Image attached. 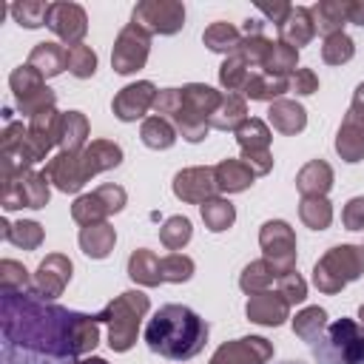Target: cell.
Returning a JSON list of instances; mask_svg holds the SVG:
<instances>
[{
  "label": "cell",
  "mask_w": 364,
  "mask_h": 364,
  "mask_svg": "<svg viewBox=\"0 0 364 364\" xmlns=\"http://www.w3.org/2000/svg\"><path fill=\"white\" fill-rule=\"evenodd\" d=\"M324 327H327V310L318 307V304L304 307V310L296 313V318H293V333H296L301 341H307V344H313V341L324 333Z\"/></svg>",
  "instance_id": "obj_41"
},
{
  "label": "cell",
  "mask_w": 364,
  "mask_h": 364,
  "mask_svg": "<svg viewBox=\"0 0 364 364\" xmlns=\"http://www.w3.org/2000/svg\"><path fill=\"white\" fill-rule=\"evenodd\" d=\"M316 364H364V324L336 318L310 344Z\"/></svg>",
  "instance_id": "obj_5"
},
{
  "label": "cell",
  "mask_w": 364,
  "mask_h": 364,
  "mask_svg": "<svg viewBox=\"0 0 364 364\" xmlns=\"http://www.w3.org/2000/svg\"><path fill=\"white\" fill-rule=\"evenodd\" d=\"M284 364H301V361H284Z\"/></svg>",
  "instance_id": "obj_59"
},
{
  "label": "cell",
  "mask_w": 364,
  "mask_h": 364,
  "mask_svg": "<svg viewBox=\"0 0 364 364\" xmlns=\"http://www.w3.org/2000/svg\"><path fill=\"white\" fill-rule=\"evenodd\" d=\"M290 88V77H276V74H267V71H253L242 88L245 97L250 100H259V102H273V100H282V94Z\"/></svg>",
  "instance_id": "obj_27"
},
{
  "label": "cell",
  "mask_w": 364,
  "mask_h": 364,
  "mask_svg": "<svg viewBox=\"0 0 364 364\" xmlns=\"http://www.w3.org/2000/svg\"><path fill=\"white\" fill-rule=\"evenodd\" d=\"M202 43H205L210 51L230 57V54H236L239 43H242V31H239L236 26L225 23V20H216V23H210V26L205 28V34H202Z\"/></svg>",
  "instance_id": "obj_34"
},
{
  "label": "cell",
  "mask_w": 364,
  "mask_h": 364,
  "mask_svg": "<svg viewBox=\"0 0 364 364\" xmlns=\"http://www.w3.org/2000/svg\"><path fill=\"white\" fill-rule=\"evenodd\" d=\"M51 199L48 176L43 171H26L14 182L0 188V205L6 210H20V208H46Z\"/></svg>",
  "instance_id": "obj_10"
},
{
  "label": "cell",
  "mask_w": 364,
  "mask_h": 364,
  "mask_svg": "<svg viewBox=\"0 0 364 364\" xmlns=\"http://www.w3.org/2000/svg\"><path fill=\"white\" fill-rule=\"evenodd\" d=\"M63 43L68 46H77L82 43L85 31H88V17H85V9L77 6V3H51V11H48V23H46Z\"/></svg>",
  "instance_id": "obj_17"
},
{
  "label": "cell",
  "mask_w": 364,
  "mask_h": 364,
  "mask_svg": "<svg viewBox=\"0 0 364 364\" xmlns=\"http://www.w3.org/2000/svg\"><path fill=\"white\" fill-rule=\"evenodd\" d=\"M65 68L77 77V80H88L94 77L97 71V51L85 43H77V46H68L65 48Z\"/></svg>",
  "instance_id": "obj_43"
},
{
  "label": "cell",
  "mask_w": 364,
  "mask_h": 364,
  "mask_svg": "<svg viewBox=\"0 0 364 364\" xmlns=\"http://www.w3.org/2000/svg\"><path fill=\"white\" fill-rule=\"evenodd\" d=\"M310 14H313V26L318 34L324 37L341 34L347 23V0H318L310 9Z\"/></svg>",
  "instance_id": "obj_26"
},
{
  "label": "cell",
  "mask_w": 364,
  "mask_h": 364,
  "mask_svg": "<svg viewBox=\"0 0 364 364\" xmlns=\"http://www.w3.org/2000/svg\"><path fill=\"white\" fill-rule=\"evenodd\" d=\"M117 245V230L108 222H97V225H85L80 228V247L88 259H105Z\"/></svg>",
  "instance_id": "obj_25"
},
{
  "label": "cell",
  "mask_w": 364,
  "mask_h": 364,
  "mask_svg": "<svg viewBox=\"0 0 364 364\" xmlns=\"http://www.w3.org/2000/svg\"><path fill=\"white\" fill-rule=\"evenodd\" d=\"M245 316L253 321V324H262V327H279L290 318V304L287 299L279 293V290H262V293H253L247 296V304H245Z\"/></svg>",
  "instance_id": "obj_18"
},
{
  "label": "cell",
  "mask_w": 364,
  "mask_h": 364,
  "mask_svg": "<svg viewBox=\"0 0 364 364\" xmlns=\"http://www.w3.org/2000/svg\"><path fill=\"white\" fill-rule=\"evenodd\" d=\"M364 273V247L361 245H336L313 264V284L333 296L341 293L350 282L361 279Z\"/></svg>",
  "instance_id": "obj_6"
},
{
  "label": "cell",
  "mask_w": 364,
  "mask_h": 364,
  "mask_svg": "<svg viewBox=\"0 0 364 364\" xmlns=\"http://www.w3.org/2000/svg\"><path fill=\"white\" fill-rule=\"evenodd\" d=\"M0 233H3V239L6 242H11V245H17V247H23V250H37L40 245H43V225L40 222H34V219H23V222H0Z\"/></svg>",
  "instance_id": "obj_33"
},
{
  "label": "cell",
  "mask_w": 364,
  "mask_h": 364,
  "mask_svg": "<svg viewBox=\"0 0 364 364\" xmlns=\"http://www.w3.org/2000/svg\"><path fill=\"white\" fill-rule=\"evenodd\" d=\"M336 154L344 162H361L364 159V128L341 119L338 134H336Z\"/></svg>",
  "instance_id": "obj_37"
},
{
  "label": "cell",
  "mask_w": 364,
  "mask_h": 364,
  "mask_svg": "<svg viewBox=\"0 0 364 364\" xmlns=\"http://www.w3.org/2000/svg\"><path fill=\"white\" fill-rule=\"evenodd\" d=\"M270 46H273V40H267L264 34L242 37V43H239L236 54H239V57H242L253 71H262V65H264V60H267V54H270Z\"/></svg>",
  "instance_id": "obj_48"
},
{
  "label": "cell",
  "mask_w": 364,
  "mask_h": 364,
  "mask_svg": "<svg viewBox=\"0 0 364 364\" xmlns=\"http://www.w3.org/2000/svg\"><path fill=\"white\" fill-rule=\"evenodd\" d=\"M60 111L57 108H48V111H40L37 117L28 119V128H26V142L28 148L34 151L37 162L48 156V151L57 145V131H60Z\"/></svg>",
  "instance_id": "obj_19"
},
{
  "label": "cell",
  "mask_w": 364,
  "mask_h": 364,
  "mask_svg": "<svg viewBox=\"0 0 364 364\" xmlns=\"http://www.w3.org/2000/svg\"><path fill=\"white\" fill-rule=\"evenodd\" d=\"M159 273H162V282L182 284L193 276V259L185 253H168L159 259Z\"/></svg>",
  "instance_id": "obj_49"
},
{
  "label": "cell",
  "mask_w": 364,
  "mask_h": 364,
  "mask_svg": "<svg viewBox=\"0 0 364 364\" xmlns=\"http://www.w3.org/2000/svg\"><path fill=\"white\" fill-rule=\"evenodd\" d=\"M43 173H46L48 182H51L57 191H63V193H77V191L88 182L85 168H82V156L74 154V151H60L57 156H51V159L46 162V171H43Z\"/></svg>",
  "instance_id": "obj_16"
},
{
  "label": "cell",
  "mask_w": 364,
  "mask_h": 364,
  "mask_svg": "<svg viewBox=\"0 0 364 364\" xmlns=\"http://www.w3.org/2000/svg\"><path fill=\"white\" fill-rule=\"evenodd\" d=\"M247 119V102L242 94H228L222 97L216 114L210 117V128H219V131H236L242 122Z\"/></svg>",
  "instance_id": "obj_32"
},
{
  "label": "cell",
  "mask_w": 364,
  "mask_h": 364,
  "mask_svg": "<svg viewBox=\"0 0 364 364\" xmlns=\"http://www.w3.org/2000/svg\"><path fill=\"white\" fill-rule=\"evenodd\" d=\"M71 273H74V264H71L68 256H63V253H48V256L37 264V270H34V290H37L43 299L54 301L57 296H63L65 284L71 282Z\"/></svg>",
  "instance_id": "obj_15"
},
{
  "label": "cell",
  "mask_w": 364,
  "mask_h": 364,
  "mask_svg": "<svg viewBox=\"0 0 364 364\" xmlns=\"http://www.w3.org/2000/svg\"><path fill=\"white\" fill-rule=\"evenodd\" d=\"M276 290H279V293L287 299V304H290V307L307 299V282H304V279H301L296 270L282 273V276H279V282H276Z\"/></svg>",
  "instance_id": "obj_51"
},
{
  "label": "cell",
  "mask_w": 364,
  "mask_h": 364,
  "mask_svg": "<svg viewBox=\"0 0 364 364\" xmlns=\"http://www.w3.org/2000/svg\"><path fill=\"white\" fill-rule=\"evenodd\" d=\"M259 6V11L262 14H267V20L270 23H276V26H282L284 20H287V14H290V3H284V0H279V3H256Z\"/></svg>",
  "instance_id": "obj_54"
},
{
  "label": "cell",
  "mask_w": 364,
  "mask_h": 364,
  "mask_svg": "<svg viewBox=\"0 0 364 364\" xmlns=\"http://www.w3.org/2000/svg\"><path fill=\"white\" fill-rule=\"evenodd\" d=\"M296 188L301 196H327V191L333 188V168L324 159H310L296 173Z\"/></svg>",
  "instance_id": "obj_24"
},
{
  "label": "cell",
  "mask_w": 364,
  "mask_h": 364,
  "mask_svg": "<svg viewBox=\"0 0 364 364\" xmlns=\"http://www.w3.org/2000/svg\"><path fill=\"white\" fill-rule=\"evenodd\" d=\"M267 122L279 131V134H299L307 125V111L296 102V100H273L267 108Z\"/></svg>",
  "instance_id": "obj_22"
},
{
  "label": "cell",
  "mask_w": 364,
  "mask_h": 364,
  "mask_svg": "<svg viewBox=\"0 0 364 364\" xmlns=\"http://www.w3.org/2000/svg\"><path fill=\"white\" fill-rule=\"evenodd\" d=\"M347 23L364 26V0H347Z\"/></svg>",
  "instance_id": "obj_55"
},
{
  "label": "cell",
  "mask_w": 364,
  "mask_h": 364,
  "mask_svg": "<svg viewBox=\"0 0 364 364\" xmlns=\"http://www.w3.org/2000/svg\"><path fill=\"white\" fill-rule=\"evenodd\" d=\"M290 88L299 94V97H310L318 91V77L313 68H296L293 77H290Z\"/></svg>",
  "instance_id": "obj_52"
},
{
  "label": "cell",
  "mask_w": 364,
  "mask_h": 364,
  "mask_svg": "<svg viewBox=\"0 0 364 364\" xmlns=\"http://www.w3.org/2000/svg\"><path fill=\"white\" fill-rule=\"evenodd\" d=\"M9 85H11V91H14V102H23V100H28L31 94H37V91H43L46 88V77L34 68V65H17L11 74H9Z\"/></svg>",
  "instance_id": "obj_40"
},
{
  "label": "cell",
  "mask_w": 364,
  "mask_h": 364,
  "mask_svg": "<svg viewBox=\"0 0 364 364\" xmlns=\"http://www.w3.org/2000/svg\"><path fill=\"white\" fill-rule=\"evenodd\" d=\"M128 276L142 284V287H156L162 284V273H159V256L148 247H136L128 259Z\"/></svg>",
  "instance_id": "obj_29"
},
{
  "label": "cell",
  "mask_w": 364,
  "mask_h": 364,
  "mask_svg": "<svg viewBox=\"0 0 364 364\" xmlns=\"http://www.w3.org/2000/svg\"><path fill=\"white\" fill-rule=\"evenodd\" d=\"M222 91L205 82H188L182 88H162L154 100L156 117H165L176 134L188 142H202L210 134V117L222 102Z\"/></svg>",
  "instance_id": "obj_3"
},
{
  "label": "cell",
  "mask_w": 364,
  "mask_h": 364,
  "mask_svg": "<svg viewBox=\"0 0 364 364\" xmlns=\"http://www.w3.org/2000/svg\"><path fill=\"white\" fill-rule=\"evenodd\" d=\"M250 74H253V68H250L239 54L225 57V63L219 65V82H222V88H225L228 94H239V91L245 88V82H247Z\"/></svg>",
  "instance_id": "obj_42"
},
{
  "label": "cell",
  "mask_w": 364,
  "mask_h": 364,
  "mask_svg": "<svg viewBox=\"0 0 364 364\" xmlns=\"http://www.w3.org/2000/svg\"><path fill=\"white\" fill-rule=\"evenodd\" d=\"M125 202H128L125 188L108 182V185H100L91 193L77 196L74 205H71V219L77 225H82V228L85 225H97V222H105L111 213H119L125 208Z\"/></svg>",
  "instance_id": "obj_7"
},
{
  "label": "cell",
  "mask_w": 364,
  "mask_h": 364,
  "mask_svg": "<svg viewBox=\"0 0 364 364\" xmlns=\"http://www.w3.org/2000/svg\"><path fill=\"white\" fill-rule=\"evenodd\" d=\"M148 51H151V34L136 23H125L114 40L111 65L117 74H136L139 68H145Z\"/></svg>",
  "instance_id": "obj_9"
},
{
  "label": "cell",
  "mask_w": 364,
  "mask_h": 364,
  "mask_svg": "<svg viewBox=\"0 0 364 364\" xmlns=\"http://www.w3.org/2000/svg\"><path fill=\"white\" fill-rule=\"evenodd\" d=\"M80 156H82L85 176L91 179V176H97V173H102V171L117 168V165L122 162V148H119L117 142H111V139H94L91 145H85V148L80 151Z\"/></svg>",
  "instance_id": "obj_21"
},
{
  "label": "cell",
  "mask_w": 364,
  "mask_h": 364,
  "mask_svg": "<svg viewBox=\"0 0 364 364\" xmlns=\"http://www.w3.org/2000/svg\"><path fill=\"white\" fill-rule=\"evenodd\" d=\"M341 222L347 230H364V196H353L344 210H341Z\"/></svg>",
  "instance_id": "obj_53"
},
{
  "label": "cell",
  "mask_w": 364,
  "mask_h": 364,
  "mask_svg": "<svg viewBox=\"0 0 364 364\" xmlns=\"http://www.w3.org/2000/svg\"><path fill=\"white\" fill-rule=\"evenodd\" d=\"M151 301L142 290H125L119 293L114 301H108L102 307V313H97L100 324H108V344L114 353H125L136 344V333H139V321L145 318Z\"/></svg>",
  "instance_id": "obj_4"
},
{
  "label": "cell",
  "mask_w": 364,
  "mask_h": 364,
  "mask_svg": "<svg viewBox=\"0 0 364 364\" xmlns=\"http://www.w3.org/2000/svg\"><path fill=\"white\" fill-rule=\"evenodd\" d=\"M199 213H202V222H205V228L210 233H222V230H228L236 222V208L225 196H213V199L202 202Z\"/></svg>",
  "instance_id": "obj_36"
},
{
  "label": "cell",
  "mask_w": 364,
  "mask_h": 364,
  "mask_svg": "<svg viewBox=\"0 0 364 364\" xmlns=\"http://www.w3.org/2000/svg\"><path fill=\"white\" fill-rule=\"evenodd\" d=\"M131 23L148 34H176L185 26V6L179 0H142L134 6Z\"/></svg>",
  "instance_id": "obj_8"
},
{
  "label": "cell",
  "mask_w": 364,
  "mask_h": 364,
  "mask_svg": "<svg viewBox=\"0 0 364 364\" xmlns=\"http://www.w3.org/2000/svg\"><path fill=\"white\" fill-rule=\"evenodd\" d=\"M139 139L154 151H165L176 142V128L165 117H148V119H142Z\"/></svg>",
  "instance_id": "obj_38"
},
{
  "label": "cell",
  "mask_w": 364,
  "mask_h": 364,
  "mask_svg": "<svg viewBox=\"0 0 364 364\" xmlns=\"http://www.w3.org/2000/svg\"><path fill=\"white\" fill-rule=\"evenodd\" d=\"M350 111L364 114V82H358V85H355V91H353V102H350Z\"/></svg>",
  "instance_id": "obj_56"
},
{
  "label": "cell",
  "mask_w": 364,
  "mask_h": 364,
  "mask_svg": "<svg viewBox=\"0 0 364 364\" xmlns=\"http://www.w3.org/2000/svg\"><path fill=\"white\" fill-rule=\"evenodd\" d=\"M0 290H34V276H28V270L20 262L3 259L0 262Z\"/></svg>",
  "instance_id": "obj_50"
},
{
  "label": "cell",
  "mask_w": 364,
  "mask_h": 364,
  "mask_svg": "<svg viewBox=\"0 0 364 364\" xmlns=\"http://www.w3.org/2000/svg\"><path fill=\"white\" fill-rule=\"evenodd\" d=\"M361 247H364V245H361Z\"/></svg>",
  "instance_id": "obj_60"
},
{
  "label": "cell",
  "mask_w": 364,
  "mask_h": 364,
  "mask_svg": "<svg viewBox=\"0 0 364 364\" xmlns=\"http://www.w3.org/2000/svg\"><path fill=\"white\" fill-rule=\"evenodd\" d=\"M145 344L171 361H188L208 344V321L185 304H165L145 324Z\"/></svg>",
  "instance_id": "obj_2"
},
{
  "label": "cell",
  "mask_w": 364,
  "mask_h": 364,
  "mask_svg": "<svg viewBox=\"0 0 364 364\" xmlns=\"http://www.w3.org/2000/svg\"><path fill=\"white\" fill-rule=\"evenodd\" d=\"M11 17L26 26V28H40L48 23V11H51V3H43V0H20V3H11L9 6Z\"/></svg>",
  "instance_id": "obj_44"
},
{
  "label": "cell",
  "mask_w": 364,
  "mask_h": 364,
  "mask_svg": "<svg viewBox=\"0 0 364 364\" xmlns=\"http://www.w3.org/2000/svg\"><path fill=\"white\" fill-rule=\"evenodd\" d=\"M355 54V43L350 34H333V37H324V46H321V60L327 65H344L350 63Z\"/></svg>",
  "instance_id": "obj_47"
},
{
  "label": "cell",
  "mask_w": 364,
  "mask_h": 364,
  "mask_svg": "<svg viewBox=\"0 0 364 364\" xmlns=\"http://www.w3.org/2000/svg\"><path fill=\"white\" fill-rule=\"evenodd\" d=\"M74 364H108V361L100 358V355H88V358H80V361H74Z\"/></svg>",
  "instance_id": "obj_57"
},
{
  "label": "cell",
  "mask_w": 364,
  "mask_h": 364,
  "mask_svg": "<svg viewBox=\"0 0 364 364\" xmlns=\"http://www.w3.org/2000/svg\"><path fill=\"white\" fill-rule=\"evenodd\" d=\"M191 236H193V228H191V219L188 216H171L159 228V242L168 250H182L191 242Z\"/></svg>",
  "instance_id": "obj_45"
},
{
  "label": "cell",
  "mask_w": 364,
  "mask_h": 364,
  "mask_svg": "<svg viewBox=\"0 0 364 364\" xmlns=\"http://www.w3.org/2000/svg\"><path fill=\"white\" fill-rule=\"evenodd\" d=\"M219 193L216 188V173L208 165L199 168H182L173 176V196L188 202V205H202L208 199H213Z\"/></svg>",
  "instance_id": "obj_13"
},
{
  "label": "cell",
  "mask_w": 364,
  "mask_h": 364,
  "mask_svg": "<svg viewBox=\"0 0 364 364\" xmlns=\"http://www.w3.org/2000/svg\"><path fill=\"white\" fill-rule=\"evenodd\" d=\"M3 364H74L100 344V318L43 299L37 290H0Z\"/></svg>",
  "instance_id": "obj_1"
},
{
  "label": "cell",
  "mask_w": 364,
  "mask_h": 364,
  "mask_svg": "<svg viewBox=\"0 0 364 364\" xmlns=\"http://www.w3.org/2000/svg\"><path fill=\"white\" fill-rule=\"evenodd\" d=\"M156 85L151 80H139V82H131L125 88H119V94L114 97L111 102V111L117 119L122 122H134V119H142L148 108H154V100H156Z\"/></svg>",
  "instance_id": "obj_14"
},
{
  "label": "cell",
  "mask_w": 364,
  "mask_h": 364,
  "mask_svg": "<svg viewBox=\"0 0 364 364\" xmlns=\"http://www.w3.org/2000/svg\"><path fill=\"white\" fill-rule=\"evenodd\" d=\"M28 65H34L43 77H57L65 71V48L60 43H37L28 54Z\"/></svg>",
  "instance_id": "obj_35"
},
{
  "label": "cell",
  "mask_w": 364,
  "mask_h": 364,
  "mask_svg": "<svg viewBox=\"0 0 364 364\" xmlns=\"http://www.w3.org/2000/svg\"><path fill=\"white\" fill-rule=\"evenodd\" d=\"M242 154H259V151H270V128L264 119L259 117H247L236 131H233Z\"/></svg>",
  "instance_id": "obj_31"
},
{
  "label": "cell",
  "mask_w": 364,
  "mask_h": 364,
  "mask_svg": "<svg viewBox=\"0 0 364 364\" xmlns=\"http://www.w3.org/2000/svg\"><path fill=\"white\" fill-rule=\"evenodd\" d=\"M213 173H216V188H219V193H242V191H247L250 185H253V179H256V173L250 171V165H245L242 159H222L216 168H213Z\"/></svg>",
  "instance_id": "obj_23"
},
{
  "label": "cell",
  "mask_w": 364,
  "mask_h": 364,
  "mask_svg": "<svg viewBox=\"0 0 364 364\" xmlns=\"http://www.w3.org/2000/svg\"><path fill=\"white\" fill-rule=\"evenodd\" d=\"M279 276H282V270H276L267 259H256V262L245 264V270H242V276H239V287H242L247 296H253V293L270 290V287L279 282Z\"/></svg>",
  "instance_id": "obj_30"
},
{
  "label": "cell",
  "mask_w": 364,
  "mask_h": 364,
  "mask_svg": "<svg viewBox=\"0 0 364 364\" xmlns=\"http://www.w3.org/2000/svg\"><path fill=\"white\" fill-rule=\"evenodd\" d=\"M88 119L82 111H65L60 117V131H57V145L60 151H74L80 154L85 148V139H88Z\"/></svg>",
  "instance_id": "obj_28"
},
{
  "label": "cell",
  "mask_w": 364,
  "mask_h": 364,
  "mask_svg": "<svg viewBox=\"0 0 364 364\" xmlns=\"http://www.w3.org/2000/svg\"><path fill=\"white\" fill-rule=\"evenodd\" d=\"M296 63H299V51L276 40V43L270 46V54H267V60H264L262 71L276 74V77H287V74H293V71H296Z\"/></svg>",
  "instance_id": "obj_46"
},
{
  "label": "cell",
  "mask_w": 364,
  "mask_h": 364,
  "mask_svg": "<svg viewBox=\"0 0 364 364\" xmlns=\"http://www.w3.org/2000/svg\"><path fill=\"white\" fill-rule=\"evenodd\" d=\"M273 358V344L262 336H242L225 341L213 355L210 364H267Z\"/></svg>",
  "instance_id": "obj_12"
},
{
  "label": "cell",
  "mask_w": 364,
  "mask_h": 364,
  "mask_svg": "<svg viewBox=\"0 0 364 364\" xmlns=\"http://www.w3.org/2000/svg\"><path fill=\"white\" fill-rule=\"evenodd\" d=\"M259 245L264 250V259L282 270L290 273L296 270V233L284 219H270L259 230Z\"/></svg>",
  "instance_id": "obj_11"
},
{
  "label": "cell",
  "mask_w": 364,
  "mask_h": 364,
  "mask_svg": "<svg viewBox=\"0 0 364 364\" xmlns=\"http://www.w3.org/2000/svg\"><path fill=\"white\" fill-rule=\"evenodd\" d=\"M316 37V26H313V14L307 6H293L287 20L279 26V43L290 46V48H301Z\"/></svg>",
  "instance_id": "obj_20"
},
{
  "label": "cell",
  "mask_w": 364,
  "mask_h": 364,
  "mask_svg": "<svg viewBox=\"0 0 364 364\" xmlns=\"http://www.w3.org/2000/svg\"><path fill=\"white\" fill-rule=\"evenodd\" d=\"M299 219L310 230H324L333 222V205L327 202V196H301V202H299Z\"/></svg>",
  "instance_id": "obj_39"
},
{
  "label": "cell",
  "mask_w": 364,
  "mask_h": 364,
  "mask_svg": "<svg viewBox=\"0 0 364 364\" xmlns=\"http://www.w3.org/2000/svg\"><path fill=\"white\" fill-rule=\"evenodd\" d=\"M358 318H361V324H364V304L358 307Z\"/></svg>",
  "instance_id": "obj_58"
}]
</instances>
